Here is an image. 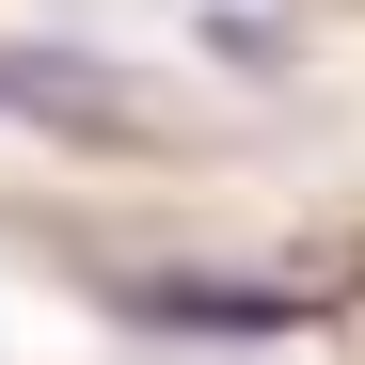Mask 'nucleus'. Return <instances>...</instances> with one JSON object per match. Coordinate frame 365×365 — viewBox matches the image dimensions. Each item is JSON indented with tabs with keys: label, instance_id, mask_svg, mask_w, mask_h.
Returning a JSON list of instances; mask_svg holds the SVG:
<instances>
[{
	"label": "nucleus",
	"instance_id": "f257e3e1",
	"mask_svg": "<svg viewBox=\"0 0 365 365\" xmlns=\"http://www.w3.org/2000/svg\"><path fill=\"white\" fill-rule=\"evenodd\" d=\"M0 111H80V128H128V80H111V64H48V48H0Z\"/></svg>",
	"mask_w": 365,
	"mask_h": 365
},
{
	"label": "nucleus",
	"instance_id": "f03ea898",
	"mask_svg": "<svg viewBox=\"0 0 365 365\" xmlns=\"http://www.w3.org/2000/svg\"><path fill=\"white\" fill-rule=\"evenodd\" d=\"M128 318H175V334H286L302 302H238V286H128Z\"/></svg>",
	"mask_w": 365,
	"mask_h": 365
}]
</instances>
